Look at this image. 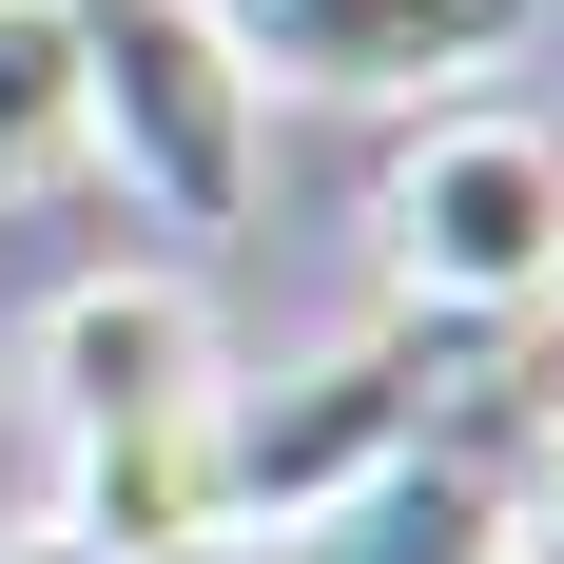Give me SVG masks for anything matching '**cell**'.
<instances>
[{"instance_id":"6da1fadb","label":"cell","mask_w":564,"mask_h":564,"mask_svg":"<svg viewBox=\"0 0 564 564\" xmlns=\"http://www.w3.org/2000/svg\"><path fill=\"white\" fill-rule=\"evenodd\" d=\"M20 390H40L58 467H78V545H137V564H234L215 545V390L234 350L195 312V273H78L40 292V332H20Z\"/></svg>"},{"instance_id":"7a4b0ae2","label":"cell","mask_w":564,"mask_h":564,"mask_svg":"<svg viewBox=\"0 0 564 564\" xmlns=\"http://www.w3.org/2000/svg\"><path fill=\"white\" fill-rule=\"evenodd\" d=\"M78 156L156 234H234L253 215L273 98H253V58H234L215 0H78Z\"/></svg>"},{"instance_id":"3957f363","label":"cell","mask_w":564,"mask_h":564,"mask_svg":"<svg viewBox=\"0 0 564 564\" xmlns=\"http://www.w3.org/2000/svg\"><path fill=\"white\" fill-rule=\"evenodd\" d=\"M370 253H390V312H429V332H507V312H545L564 273V137L545 117H409V156L370 175Z\"/></svg>"},{"instance_id":"277c9868","label":"cell","mask_w":564,"mask_h":564,"mask_svg":"<svg viewBox=\"0 0 564 564\" xmlns=\"http://www.w3.org/2000/svg\"><path fill=\"white\" fill-rule=\"evenodd\" d=\"M448 350L429 312H390V332L312 350V370H273V390H215V545H273L292 507H332V487H370V467L429 448V390H448Z\"/></svg>"},{"instance_id":"5b68a950","label":"cell","mask_w":564,"mask_h":564,"mask_svg":"<svg viewBox=\"0 0 564 564\" xmlns=\"http://www.w3.org/2000/svg\"><path fill=\"white\" fill-rule=\"evenodd\" d=\"M253 98H350V117H448L467 78H507L545 0H215Z\"/></svg>"},{"instance_id":"8992f818","label":"cell","mask_w":564,"mask_h":564,"mask_svg":"<svg viewBox=\"0 0 564 564\" xmlns=\"http://www.w3.org/2000/svg\"><path fill=\"white\" fill-rule=\"evenodd\" d=\"M253 564H525V545H507V467L409 448V467H370V487H332V507H292Z\"/></svg>"},{"instance_id":"52a82bcc","label":"cell","mask_w":564,"mask_h":564,"mask_svg":"<svg viewBox=\"0 0 564 564\" xmlns=\"http://www.w3.org/2000/svg\"><path fill=\"white\" fill-rule=\"evenodd\" d=\"M58 175H98L78 156V0H0V215Z\"/></svg>"},{"instance_id":"ba28073f","label":"cell","mask_w":564,"mask_h":564,"mask_svg":"<svg viewBox=\"0 0 564 564\" xmlns=\"http://www.w3.org/2000/svg\"><path fill=\"white\" fill-rule=\"evenodd\" d=\"M507 545H525V564H564V390H545V429L507 448Z\"/></svg>"},{"instance_id":"9c48e42d","label":"cell","mask_w":564,"mask_h":564,"mask_svg":"<svg viewBox=\"0 0 564 564\" xmlns=\"http://www.w3.org/2000/svg\"><path fill=\"white\" fill-rule=\"evenodd\" d=\"M0 564H137V545H78V525H20Z\"/></svg>"},{"instance_id":"30bf717a","label":"cell","mask_w":564,"mask_h":564,"mask_svg":"<svg viewBox=\"0 0 564 564\" xmlns=\"http://www.w3.org/2000/svg\"><path fill=\"white\" fill-rule=\"evenodd\" d=\"M545 332H564V273H545Z\"/></svg>"}]
</instances>
